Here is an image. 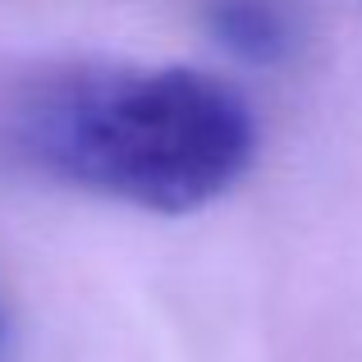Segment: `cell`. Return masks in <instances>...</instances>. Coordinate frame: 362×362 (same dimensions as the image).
I'll use <instances>...</instances> for the list:
<instances>
[{
	"mask_svg": "<svg viewBox=\"0 0 362 362\" xmlns=\"http://www.w3.org/2000/svg\"><path fill=\"white\" fill-rule=\"evenodd\" d=\"M252 101L193 64L51 60L0 78V165L151 216H193L257 160Z\"/></svg>",
	"mask_w": 362,
	"mask_h": 362,
	"instance_id": "cell-1",
	"label": "cell"
},
{
	"mask_svg": "<svg viewBox=\"0 0 362 362\" xmlns=\"http://www.w3.org/2000/svg\"><path fill=\"white\" fill-rule=\"evenodd\" d=\"M0 362H5V317H0Z\"/></svg>",
	"mask_w": 362,
	"mask_h": 362,
	"instance_id": "cell-3",
	"label": "cell"
},
{
	"mask_svg": "<svg viewBox=\"0 0 362 362\" xmlns=\"http://www.w3.org/2000/svg\"><path fill=\"white\" fill-rule=\"evenodd\" d=\"M202 23L221 51L252 69H275L298 51L293 0H202Z\"/></svg>",
	"mask_w": 362,
	"mask_h": 362,
	"instance_id": "cell-2",
	"label": "cell"
}]
</instances>
